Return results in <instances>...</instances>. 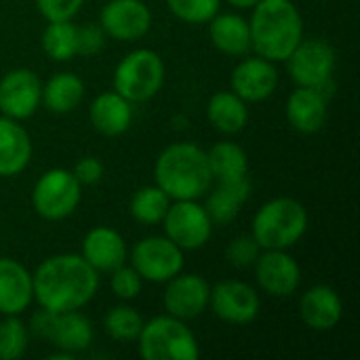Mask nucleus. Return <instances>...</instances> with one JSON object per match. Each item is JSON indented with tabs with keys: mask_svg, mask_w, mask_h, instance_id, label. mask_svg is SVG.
Wrapping results in <instances>:
<instances>
[{
	"mask_svg": "<svg viewBox=\"0 0 360 360\" xmlns=\"http://www.w3.org/2000/svg\"><path fill=\"white\" fill-rule=\"evenodd\" d=\"M105 32L101 30L99 23L93 25H82L78 27V55H97L105 46Z\"/></svg>",
	"mask_w": 360,
	"mask_h": 360,
	"instance_id": "37",
	"label": "nucleus"
},
{
	"mask_svg": "<svg viewBox=\"0 0 360 360\" xmlns=\"http://www.w3.org/2000/svg\"><path fill=\"white\" fill-rule=\"evenodd\" d=\"M89 120L99 135L118 137V135L127 133L133 124V103L127 101L114 89L99 93L91 101Z\"/></svg>",
	"mask_w": 360,
	"mask_h": 360,
	"instance_id": "23",
	"label": "nucleus"
},
{
	"mask_svg": "<svg viewBox=\"0 0 360 360\" xmlns=\"http://www.w3.org/2000/svg\"><path fill=\"white\" fill-rule=\"evenodd\" d=\"M173 17L184 23H209L221 6V0H165Z\"/></svg>",
	"mask_w": 360,
	"mask_h": 360,
	"instance_id": "33",
	"label": "nucleus"
},
{
	"mask_svg": "<svg viewBox=\"0 0 360 360\" xmlns=\"http://www.w3.org/2000/svg\"><path fill=\"white\" fill-rule=\"evenodd\" d=\"M167 68L162 57L152 49L127 53L114 68V91L131 103H146L156 97L165 84Z\"/></svg>",
	"mask_w": 360,
	"mask_h": 360,
	"instance_id": "6",
	"label": "nucleus"
},
{
	"mask_svg": "<svg viewBox=\"0 0 360 360\" xmlns=\"http://www.w3.org/2000/svg\"><path fill=\"white\" fill-rule=\"evenodd\" d=\"M143 316L129 304L114 306L105 316H103V329L105 333L120 344L137 342L141 327H143Z\"/></svg>",
	"mask_w": 360,
	"mask_h": 360,
	"instance_id": "31",
	"label": "nucleus"
},
{
	"mask_svg": "<svg viewBox=\"0 0 360 360\" xmlns=\"http://www.w3.org/2000/svg\"><path fill=\"white\" fill-rule=\"evenodd\" d=\"M169 205H171V198L167 196V192H162L156 184H152V186L139 188L133 194L129 213L137 224L156 226V224H162Z\"/></svg>",
	"mask_w": 360,
	"mask_h": 360,
	"instance_id": "30",
	"label": "nucleus"
},
{
	"mask_svg": "<svg viewBox=\"0 0 360 360\" xmlns=\"http://www.w3.org/2000/svg\"><path fill=\"white\" fill-rule=\"evenodd\" d=\"M251 51L274 63L285 61L304 38V17L293 0H259L249 17Z\"/></svg>",
	"mask_w": 360,
	"mask_h": 360,
	"instance_id": "2",
	"label": "nucleus"
},
{
	"mask_svg": "<svg viewBox=\"0 0 360 360\" xmlns=\"http://www.w3.org/2000/svg\"><path fill=\"white\" fill-rule=\"evenodd\" d=\"M205 209L213 224L226 226L234 221L240 213V209L247 205L251 196V184L249 177L236 179V181H217V186H211L205 194Z\"/></svg>",
	"mask_w": 360,
	"mask_h": 360,
	"instance_id": "25",
	"label": "nucleus"
},
{
	"mask_svg": "<svg viewBox=\"0 0 360 360\" xmlns=\"http://www.w3.org/2000/svg\"><path fill=\"white\" fill-rule=\"evenodd\" d=\"M82 4L84 0H36V8L46 21L74 19L80 13Z\"/></svg>",
	"mask_w": 360,
	"mask_h": 360,
	"instance_id": "36",
	"label": "nucleus"
},
{
	"mask_svg": "<svg viewBox=\"0 0 360 360\" xmlns=\"http://www.w3.org/2000/svg\"><path fill=\"white\" fill-rule=\"evenodd\" d=\"M72 173H74V177L78 179V184L84 188V186H95V184H99L101 177H103V173H105V167H103L101 158H97V156H82V158L74 165Z\"/></svg>",
	"mask_w": 360,
	"mask_h": 360,
	"instance_id": "38",
	"label": "nucleus"
},
{
	"mask_svg": "<svg viewBox=\"0 0 360 360\" xmlns=\"http://www.w3.org/2000/svg\"><path fill=\"white\" fill-rule=\"evenodd\" d=\"M32 302V272L13 257H0V314L21 316Z\"/></svg>",
	"mask_w": 360,
	"mask_h": 360,
	"instance_id": "21",
	"label": "nucleus"
},
{
	"mask_svg": "<svg viewBox=\"0 0 360 360\" xmlns=\"http://www.w3.org/2000/svg\"><path fill=\"white\" fill-rule=\"evenodd\" d=\"M30 331L19 316H4L0 321V360H19L27 352Z\"/></svg>",
	"mask_w": 360,
	"mask_h": 360,
	"instance_id": "32",
	"label": "nucleus"
},
{
	"mask_svg": "<svg viewBox=\"0 0 360 360\" xmlns=\"http://www.w3.org/2000/svg\"><path fill=\"white\" fill-rule=\"evenodd\" d=\"M27 331L34 338H40L53 344L59 352H65L68 356L89 350V346L93 344V335H95L91 321L80 310L55 314V312L40 308L32 316Z\"/></svg>",
	"mask_w": 360,
	"mask_h": 360,
	"instance_id": "7",
	"label": "nucleus"
},
{
	"mask_svg": "<svg viewBox=\"0 0 360 360\" xmlns=\"http://www.w3.org/2000/svg\"><path fill=\"white\" fill-rule=\"evenodd\" d=\"M110 289L120 302H133L139 297L143 289V278L137 274V270L129 264L118 266L110 272Z\"/></svg>",
	"mask_w": 360,
	"mask_h": 360,
	"instance_id": "34",
	"label": "nucleus"
},
{
	"mask_svg": "<svg viewBox=\"0 0 360 360\" xmlns=\"http://www.w3.org/2000/svg\"><path fill=\"white\" fill-rule=\"evenodd\" d=\"M213 181H236L249 175V156L236 141H217L209 152Z\"/></svg>",
	"mask_w": 360,
	"mask_h": 360,
	"instance_id": "28",
	"label": "nucleus"
},
{
	"mask_svg": "<svg viewBox=\"0 0 360 360\" xmlns=\"http://www.w3.org/2000/svg\"><path fill=\"white\" fill-rule=\"evenodd\" d=\"M80 255L101 274H110L118 266L127 264L129 259V247L124 236L108 226H95L91 228L82 238Z\"/></svg>",
	"mask_w": 360,
	"mask_h": 360,
	"instance_id": "20",
	"label": "nucleus"
},
{
	"mask_svg": "<svg viewBox=\"0 0 360 360\" xmlns=\"http://www.w3.org/2000/svg\"><path fill=\"white\" fill-rule=\"evenodd\" d=\"M42 105V80L30 68H15L0 78V114L13 120L32 118Z\"/></svg>",
	"mask_w": 360,
	"mask_h": 360,
	"instance_id": "13",
	"label": "nucleus"
},
{
	"mask_svg": "<svg viewBox=\"0 0 360 360\" xmlns=\"http://www.w3.org/2000/svg\"><path fill=\"white\" fill-rule=\"evenodd\" d=\"M42 51L53 61H70L78 55V25L68 21H46L40 38Z\"/></svg>",
	"mask_w": 360,
	"mask_h": 360,
	"instance_id": "29",
	"label": "nucleus"
},
{
	"mask_svg": "<svg viewBox=\"0 0 360 360\" xmlns=\"http://www.w3.org/2000/svg\"><path fill=\"white\" fill-rule=\"evenodd\" d=\"M289 78L297 86L327 89L333 84V72L338 65L335 49L321 38H302V42L293 49V53L285 59Z\"/></svg>",
	"mask_w": 360,
	"mask_h": 360,
	"instance_id": "9",
	"label": "nucleus"
},
{
	"mask_svg": "<svg viewBox=\"0 0 360 360\" xmlns=\"http://www.w3.org/2000/svg\"><path fill=\"white\" fill-rule=\"evenodd\" d=\"M213 226L205 205L198 200H171L162 219L165 236L181 251L202 249L213 234Z\"/></svg>",
	"mask_w": 360,
	"mask_h": 360,
	"instance_id": "11",
	"label": "nucleus"
},
{
	"mask_svg": "<svg viewBox=\"0 0 360 360\" xmlns=\"http://www.w3.org/2000/svg\"><path fill=\"white\" fill-rule=\"evenodd\" d=\"M80 198L82 186L70 169H49L32 188V209L46 221H61L74 215Z\"/></svg>",
	"mask_w": 360,
	"mask_h": 360,
	"instance_id": "8",
	"label": "nucleus"
},
{
	"mask_svg": "<svg viewBox=\"0 0 360 360\" xmlns=\"http://www.w3.org/2000/svg\"><path fill=\"white\" fill-rule=\"evenodd\" d=\"M300 319L310 331H333L344 319V302L333 287L314 285L300 300Z\"/></svg>",
	"mask_w": 360,
	"mask_h": 360,
	"instance_id": "19",
	"label": "nucleus"
},
{
	"mask_svg": "<svg viewBox=\"0 0 360 360\" xmlns=\"http://www.w3.org/2000/svg\"><path fill=\"white\" fill-rule=\"evenodd\" d=\"M285 116L291 129L302 135H314L325 129L329 118V97L321 89L295 86L287 97Z\"/></svg>",
	"mask_w": 360,
	"mask_h": 360,
	"instance_id": "18",
	"label": "nucleus"
},
{
	"mask_svg": "<svg viewBox=\"0 0 360 360\" xmlns=\"http://www.w3.org/2000/svg\"><path fill=\"white\" fill-rule=\"evenodd\" d=\"M84 82L74 72H57L42 82V105L51 114H70L84 99Z\"/></svg>",
	"mask_w": 360,
	"mask_h": 360,
	"instance_id": "27",
	"label": "nucleus"
},
{
	"mask_svg": "<svg viewBox=\"0 0 360 360\" xmlns=\"http://www.w3.org/2000/svg\"><path fill=\"white\" fill-rule=\"evenodd\" d=\"M255 281L270 297H291L302 283V268L289 251L264 249L253 264Z\"/></svg>",
	"mask_w": 360,
	"mask_h": 360,
	"instance_id": "15",
	"label": "nucleus"
},
{
	"mask_svg": "<svg viewBox=\"0 0 360 360\" xmlns=\"http://www.w3.org/2000/svg\"><path fill=\"white\" fill-rule=\"evenodd\" d=\"M221 2H228L230 6H234L238 11H247V8H253L259 0H221Z\"/></svg>",
	"mask_w": 360,
	"mask_h": 360,
	"instance_id": "39",
	"label": "nucleus"
},
{
	"mask_svg": "<svg viewBox=\"0 0 360 360\" xmlns=\"http://www.w3.org/2000/svg\"><path fill=\"white\" fill-rule=\"evenodd\" d=\"M34 302L49 312L82 310L99 291V272L80 253H57L32 272Z\"/></svg>",
	"mask_w": 360,
	"mask_h": 360,
	"instance_id": "1",
	"label": "nucleus"
},
{
	"mask_svg": "<svg viewBox=\"0 0 360 360\" xmlns=\"http://www.w3.org/2000/svg\"><path fill=\"white\" fill-rule=\"evenodd\" d=\"M211 312L228 325H251L262 310V300L255 287L245 281H221L211 287L209 297Z\"/></svg>",
	"mask_w": 360,
	"mask_h": 360,
	"instance_id": "12",
	"label": "nucleus"
},
{
	"mask_svg": "<svg viewBox=\"0 0 360 360\" xmlns=\"http://www.w3.org/2000/svg\"><path fill=\"white\" fill-rule=\"evenodd\" d=\"M207 120L221 135H238L249 122V108L234 91H217L207 101Z\"/></svg>",
	"mask_w": 360,
	"mask_h": 360,
	"instance_id": "26",
	"label": "nucleus"
},
{
	"mask_svg": "<svg viewBox=\"0 0 360 360\" xmlns=\"http://www.w3.org/2000/svg\"><path fill=\"white\" fill-rule=\"evenodd\" d=\"M143 360H198L200 344L186 321L171 314L154 316L143 323L137 338Z\"/></svg>",
	"mask_w": 360,
	"mask_h": 360,
	"instance_id": "5",
	"label": "nucleus"
},
{
	"mask_svg": "<svg viewBox=\"0 0 360 360\" xmlns=\"http://www.w3.org/2000/svg\"><path fill=\"white\" fill-rule=\"evenodd\" d=\"M162 306L167 314L179 321H194L209 310L211 285L200 274H186L184 270L165 283Z\"/></svg>",
	"mask_w": 360,
	"mask_h": 360,
	"instance_id": "14",
	"label": "nucleus"
},
{
	"mask_svg": "<svg viewBox=\"0 0 360 360\" xmlns=\"http://www.w3.org/2000/svg\"><path fill=\"white\" fill-rule=\"evenodd\" d=\"M276 63L259 55L245 57L236 63L230 76V91H234L247 103H259L270 99L278 89Z\"/></svg>",
	"mask_w": 360,
	"mask_h": 360,
	"instance_id": "17",
	"label": "nucleus"
},
{
	"mask_svg": "<svg viewBox=\"0 0 360 360\" xmlns=\"http://www.w3.org/2000/svg\"><path fill=\"white\" fill-rule=\"evenodd\" d=\"M213 46L228 57H245L251 53L249 19L238 13H217L209 23Z\"/></svg>",
	"mask_w": 360,
	"mask_h": 360,
	"instance_id": "24",
	"label": "nucleus"
},
{
	"mask_svg": "<svg viewBox=\"0 0 360 360\" xmlns=\"http://www.w3.org/2000/svg\"><path fill=\"white\" fill-rule=\"evenodd\" d=\"M99 25L108 38L135 42L152 27V11L143 0H108L99 13Z\"/></svg>",
	"mask_w": 360,
	"mask_h": 360,
	"instance_id": "16",
	"label": "nucleus"
},
{
	"mask_svg": "<svg viewBox=\"0 0 360 360\" xmlns=\"http://www.w3.org/2000/svg\"><path fill=\"white\" fill-rule=\"evenodd\" d=\"M184 253L186 251H181L167 236H146L133 245L129 259L143 283L165 285L184 270Z\"/></svg>",
	"mask_w": 360,
	"mask_h": 360,
	"instance_id": "10",
	"label": "nucleus"
},
{
	"mask_svg": "<svg viewBox=\"0 0 360 360\" xmlns=\"http://www.w3.org/2000/svg\"><path fill=\"white\" fill-rule=\"evenodd\" d=\"M154 184L171 200H200L215 184L207 152L192 141L167 146L154 162Z\"/></svg>",
	"mask_w": 360,
	"mask_h": 360,
	"instance_id": "3",
	"label": "nucleus"
},
{
	"mask_svg": "<svg viewBox=\"0 0 360 360\" xmlns=\"http://www.w3.org/2000/svg\"><path fill=\"white\" fill-rule=\"evenodd\" d=\"M310 228L308 209L291 198L278 196L264 202L251 221V236L264 249H283L289 251L295 247Z\"/></svg>",
	"mask_w": 360,
	"mask_h": 360,
	"instance_id": "4",
	"label": "nucleus"
},
{
	"mask_svg": "<svg viewBox=\"0 0 360 360\" xmlns=\"http://www.w3.org/2000/svg\"><path fill=\"white\" fill-rule=\"evenodd\" d=\"M32 137L19 120L0 114V177H17L32 162Z\"/></svg>",
	"mask_w": 360,
	"mask_h": 360,
	"instance_id": "22",
	"label": "nucleus"
},
{
	"mask_svg": "<svg viewBox=\"0 0 360 360\" xmlns=\"http://www.w3.org/2000/svg\"><path fill=\"white\" fill-rule=\"evenodd\" d=\"M259 253H262V247L257 245V240L251 234L234 236L226 247V259L238 270L251 268L255 264V259L259 257Z\"/></svg>",
	"mask_w": 360,
	"mask_h": 360,
	"instance_id": "35",
	"label": "nucleus"
}]
</instances>
